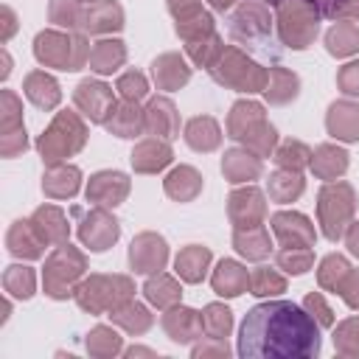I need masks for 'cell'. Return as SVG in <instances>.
Masks as SVG:
<instances>
[{"instance_id": "7a4b0ae2", "label": "cell", "mask_w": 359, "mask_h": 359, "mask_svg": "<svg viewBox=\"0 0 359 359\" xmlns=\"http://www.w3.org/2000/svg\"><path fill=\"white\" fill-rule=\"evenodd\" d=\"M84 42H70L67 36L59 34H39L36 36V59L48 65H59L62 70H79L84 62Z\"/></svg>"}, {"instance_id": "6da1fadb", "label": "cell", "mask_w": 359, "mask_h": 359, "mask_svg": "<svg viewBox=\"0 0 359 359\" xmlns=\"http://www.w3.org/2000/svg\"><path fill=\"white\" fill-rule=\"evenodd\" d=\"M238 353L250 359H309L320 353V331L314 317L289 300L258 303L241 323Z\"/></svg>"}, {"instance_id": "cb8c5ba5", "label": "cell", "mask_w": 359, "mask_h": 359, "mask_svg": "<svg viewBox=\"0 0 359 359\" xmlns=\"http://www.w3.org/2000/svg\"><path fill=\"white\" fill-rule=\"evenodd\" d=\"M126 50H123V42H98L95 50L90 53V67L98 70V73H112L121 62H123Z\"/></svg>"}, {"instance_id": "4dcf8cb0", "label": "cell", "mask_w": 359, "mask_h": 359, "mask_svg": "<svg viewBox=\"0 0 359 359\" xmlns=\"http://www.w3.org/2000/svg\"><path fill=\"white\" fill-rule=\"evenodd\" d=\"M250 286H252V294H258V297H264V294H278V292H283V278L275 275V269L261 266V269H255V272L250 275Z\"/></svg>"}, {"instance_id": "9a60e30c", "label": "cell", "mask_w": 359, "mask_h": 359, "mask_svg": "<svg viewBox=\"0 0 359 359\" xmlns=\"http://www.w3.org/2000/svg\"><path fill=\"white\" fill-rule=\"evenodd\" d=\"M185 140H188V146L196 149V151H210V149L219 146L222 135H219L216 121L205 115V118H194V121H188V126H185Z\"/></svg>"}, {"instance_id": "7bdbcfd3", "label": "cell", "mask_w": 359, "mask_h": 359, "mask_svg": "<svg viewBox=\"0 0 359 359\" xmlns=\"http://www.w3.org/2000/svg\"><path fill=\"white\" fill-rule=\"evenodd\" d=\"M210 3H213V8H219V11H227L236 0H210Z\"/></svg>"}, {"instance_id": "7402d4cb", "label": "cell", "mask_w": 359, "mask_h": 359, "mask_svg": "<svg viewBox=\"0 0 359 359\" xmlns=\"http://www.w3.org/2000/svg\"><path fill=\"white\" fill-rule=\"evenodd\" d=\"M143 126V115L140 109L135 107V101H126L118 112H112V118L107 121V129L115 132L118 137H135L137 129Z\"/></svg>"}, {"instance_id": "f35d334b", "label": "cell", "mask_w": 359, "mask_h": 359, "mask_svg": "<svg viewBox=\"0 0 359 359\" xmlns=\"http://www.w3.org/2000/svg\"><path fill=\"white\" fill-rule=\"evenodd\" d=\"M339 87H342V93H348V95H359V62L345 65V67L339 70Z\"/></svg>"}, {"instance_id": "f1b7e54d", "label": "cell", "mask_w": 359, "mask_h": 359, "mask_svg": "<svg viewBox=\"0 0 359 359\" xmlns=\"http://www.w3.org/2000/svg\"><path fill=\"white\" fill-rule=\"evenodd\" d=\"M230 325H233V317H230V311L224 306L210 303L205 309V314H202V331H208V339H224L227 331H230Z\"/></svg>"}, {"instance_id": "ba28073f", "label": "cell", "mask_w": 359, "mask_h": 359, "mask_svg": "<svg viewBox=\"0 0 359 359\" xmlns=\"http://www.w3.org/2000/svg\"><path fill=\"white\" fill-rule=\"evenodd\" d=\"M129 191V180L121 171H101L93 177L87 196L95 199L98 205H118Z\"/></svg>"}, {"instance_id": "e575fe53", "label": "cell", "mask_w": 359, "mask_h": 359, "mask_svg": "<svg viewBox=\"0 0 359 359\" xmlns=\"http://www.w3.org/2000/svg\"><path fill=\"white\" fill-rule=\"evenodd\" d=\"M278 163L283 165V168H300V165H306L309 163V149L300 143V140H286L283 146H280V151H278Z\"/></svg>"}, {"instance_id": "2e32d148", "label": "cell", "mask_w": 359, "mask_h": 359, "mask_svg": "<svg viewBox=\"0 0 359 359\" xmlns=\"http://www.w3.org/2000/svg\"><path fill=\"white\" fill-rule=\"evenodd\" d=\"M222 171L230 177V182H244V180H255L261 174V160L247 154V151H227L222 160Z\"/></svg>"}, {"instance_id": "74e56055", "label": "cell", "mask_w": 359, "mask_h": 359, "mask_svg": "<svg viewBox=\"0 0 359 359\" xmlns=\"http://www.w3.org/2000/svg\"><path fill=\"white\" fill-rule=\"evenodd\" d=\"M351 272V266H348V261L342 258V255H328L325 261H323V266H320V286H325L328 289V280H331V275H337L339 278V283H342V278ZM339 289V286H337Z\"/></svg>"}, {"instance_id": "d590c367", "label": "cell", "mask_w": 359, "mask_h": 359, "mask_svg": "<svg viewBox=\"0 0 359 359\" xmlns=\"http://www.w3.org/2000/svg\"><path fill=\"white\" fill-rule=\"evenodd\" d=\"M87 348H90L93 353H98V351L115 353V351L121 348V342H118V334H115L112 328H104V325H98V328L90 334V339H87Z\"/></svg>"}, {"instance_id": "484cf974", "label": "cell", "mask_w": 359, "mask_h": 359, "mask_svg": "<svg viewBox=\"0 0 359 359\" xmlns=\"http://www.w3.org/2000/svg\"><path fill=\"white\" fill-rule=\"evenodd\" d=\"M112 320L118 325H123L126 331H132V334H140L151 325V314L140 303H123V306L112 309Z\"/></svg>"}, {"instance_id": "7c38bea8", "label": "cell", "mask_w": 359, "mask_h": 359, "mask_svg": "<svg viewBox=\"0 0 359 359\" xmlns=\"http://www.w3.org/2000/svg\"><path fill=\"white\" fill-rule=\"evenodd\" d=\"M250 286V272L238 266L236 261H222L216 275H213V289L224 297H236Z\"/></svg>"}, {"instance_id": "ab89813d", "label": "cell", "mask_w": 359, "mask_h": 359, "mask_svg": "<svg viewBox=\"0 0 359 359\" xmlns=\"http://www.w3.org/2000/svg\"><path fill=\"white\" fill-rule=\"evenodd\" d=\"M306 309L311 311V317L317 314V323H320V325H331V323H334V314H331V309L323 303L320 294H309V297H306Z\"/></svg>"}, {"instance_id": "f546056e", "label": "cell", "mask_w": 359, "mask_h": 359, "mask_svg": "<svg viewBox=\"0 0 359 359\" xmlns=\"http://www.w3.org/2000/svg\"><path fill=\"white\" fill-rule=\"evenodd\" d=\"M303 191V180L297 177V174H292V171H278L272 180H269V194L278 199V202H289V199H294L297 194Z\"/></svg>"}, {"instance_id": "277c9868", "label": "cell", "mask_w": 359, "mask_h": 359, "mask_svg": "<svg viewBox=\"0 0 359 359\" xmlns=\"http://www.w3.org/2000/svg\"><path fill=\"white\" fill-rule=\"evenodd\" d=\"M165 255H168L165 241H163L160 236H154V233H143V236H137V238L132 241V250H129V264H132V269H135V272L146 275V272L163 269Z\"/></svg>"}, {"instance_id": "ffe728a7", "label": "cell", "mask_w": 359, "mask_h": 359, "mask_svg": "<svg viewBox=\"0 0 359 359\" xmlns=\"http://www.w3.org/2000/svg\"><path fill=\"white\" fill-rule=\"evenodd\" d=\"M171 160V149L157 140H146L132 151V165L137 171H157Z\"/></svg>"}, {"instance_id": "52a82bcc", "label": "cell", "mask_w": 359, "mask_h": 359, "mask_svg": "<svg viewBox=\"0 0 359 359\" xmlns=\"http://www.w3.org/2000/svg\"><path fill=\"white\" fill-rule=\"evenodd\" d=\"M76 104L84 109V115H90V121H104V115L115 109L109 87L98 81H81L76 90Z\"/></svg>"}, {"instance_id": "5bb4252c", "label": "cell", "mask_w": 359, "mask_h": 359, "mask_svg": "<svg viewBox=\"0 0 359 359\" xmlns=\"http://www.w3.org/2000/svg\"><path fill=\"white\" fill-rule=\"evenodd\" d=\"M191 76V67L177 56V53H165L154 62V81L165 90H174L180 84H185Z\"/></svg>"}, {"instance_id": "d4e9b609", "label": "cell", "mask_w": 359, "mask_h": 359, "mask_svg": "<svg viewBox=\"0 0 359 359\" xmlns=\"http://www.w3.org/2000/svg\"><path fill=\"white\" fill-rule=\"evenodd\" d=\"M311 165H314V171L320 177L328 180V177H337V174H342L348 168V154L342 149H337V146H320Z\"/></svg>"}, {"instance_id": "8992f818", "label": "cell", "mask_w": 359, "mask_h": 359, "mask_svg": "<svg viewBox=\"0 0 359 359\" xmlns=\"http://www.w3.org/2000/svg\"><path fill=\"white\" fill-rule=\"evenodd\" d=\"M115 238H118V222H115L112 216H107L104 210H93V213L87 216V222L81 224V241H84L93 252L107 250Z\"/></svg>"}, {"instance_id": "60d3db41", "label": "cell", "mask_w": 359, "mask_h": 359, "mask_svg": "<svg viewBox=\"0 0 359 359\" xmlns=\"http://www.w3.org/2000/svg\"><path fill=\"white\" fill-rule=\"evenodd\" d=\"M339 292L351 309H359V272H348L345 283H339Z\"/></svg>"}, {"instance_id": "d6a6232c", "label": "cell", "mask_w": 359, "mask_h": 359, "mask_svg": "<svg viewBox=\"0 0 359 359\" xmlns=\"http://www.w3.org/2000/svg\"><path fill=\"white\" fill-rule=\"evenodd\" d=\"M334 345L342 353H359V317L345 320L337 331H334Z\"/></svg>"}, {"instance_id": "603a6c76", "label": "cell", "mask_w": 359, "mask_h": 359, "mask_svg": "<svg viewBox=\"0 0 359 359\" xmlns=\"http://www.w3.org/2000/svg\"><path fill=\"white\" fill-rule=\"evenodd\" d=\"M25 93H28V98H31L36 107H45V109L59 101V87H56V81H53L50 76H45V73H31L28 81H25Z\"/></svg>"}, {"instance_id": "5b68a950", "label": "cell", "mask_w": 359, "mask_h": 359, "mask_svg": "<svg viewBox=\"0 0 359 359\" xmlns=\"http://www.w3.org/2000/svg\"><path fill=\"white\" fill-rule=\"evenodd\" d=\"M272 230L286 247H309L314 241V230H311L309 219L300 213H275Z\"/></svg>"}, {"instance_id": "44dd1931", "label": "cell", "mask_w": 359, "mask_h": 359, "mask_svg": "<svg viewBox=\"0 0 359 359\" xmlns=\"http://www.w3.org/2000/svg\"><path fill=\"white\" fill-rule=\"evenodd\" d=\"M236 250L247 258H266L272 252V244H269V236L266 230H261L258 224L255 227H238L236 230Z\"/></svg>"}, {"instance_id": "1f68e13d", "label": "cell", "mask_w": 359, "mask_h": 359, "mask_svg": "<svg viewBox=\"0 0 359 359\" xmlns=\"http://www.w3.org/2000/svg\"><path fill=\"white\" fill-rule=\"evenodd\" d=\"M278 264H280L286 272L300 275V272L309 269V264H311V252H309L306 247H286V250L278 252Z\"/></svg>"}, {"instance_id": "d6986e66", "label": "cell", "mask_w": 359, "mask_h": 359, "mask_svg": "<svg viewBox=\"0 0 359 359\" xmlns=\"http://www.w3.org/2000/svg\"><path fill=\"white\" fill-rule=\"evenodd\" d=\"M87 31H109V28H121L123 25V11L118 3L112 0H104V3H95L90 8V14L84 17L81 22Z\"/></svg>"}, {"instance_id": "9c48e42d", "label": "cell", "mask_w": 359, "mask_h": 359, "mask_svg": "<svg viewBox=\"0 0 359 359\" xmlns=\"http://www.w3.org/2000/svg\"><path fill=\"white\" fill-rule=\"evenodd\" d=\"M266 123L264 121V109L258 104H250V101H238L230 112V121H227V129H230V137L236 140H250L255 132V126Z\"/></svg>"}, {"instance_id": "4316f807", "label": "cell", "mask_w": 359, "mask_h": 359, "mask_svg": "<svg viewBox=\"0 0 359 359\" xmlns=\"http://www.w3.org/2000/svg\"><path fill=\"white\" fill-rule=\"evenodd\" d=\"M325 42H328V50L334 56H348V53H353L359 48V31L351 22H339V25H334L328 31Z\"/></svg>"}, {"instance_id": "8d00e7d4", "label": "cell", "mask_w": 359, "mask_h": 359, "mask_svg": "<svg viewBox=\"0 0 359 359\" xmlns=\"http://www.w3.org/2000/svg\"><path fill=\"white\" fill-rule=\"evenodd\" d=\"M118 90H121V95L126 98V101H140L143 95H146V79L140 76V73H135V70H129V73H123L121 76V81H118Z\"/></svg>"}, {"instance_id": "ac0fdd59", "label": "cell", "mask_w": 359, "mask_h": 359, "mask_svg": "<svg viewBox=\"0 0 359 359\" xmlns=\"http://www.w3.org/2000/svg\"><path fill=\"white\" fill-rule=\"evenodd\" d=\"M199 188H202V177L194 168H188V165L174 168L168 174V180H165V194L174 196V199H180V202L194 199L199 194Z\"/></svg>"}, {"instance_id": "83f0119b", "label": "cell", "mask_w": 359, "mask_h": 359, "mask_svg": "<svg viewBox=\"0 0 359 359\" xmlns=\"http://www.w3.org/2000/svg\"><path fill=\"white\" fill-rule=\"evenodd\" d=\"M146 297L154 303V306H160V309H165V306H174L177 300H180V286L168 278V275H157V278H151L149 283H146Z\"/></svg>"}, {"instance_id": "30bf717a", "label": "cell", "mask_w": 359, "mask_h": 359, "mask_svg": "<svg viewBox=\"0 0 359 359\" xmlns=\"http://www.w3.org/2000/svg\"><path fill=\"white\" fill-rule=\"evenodd\" d=\"M328 132L342 140H359V107L339 101L328 109Z\"/></svg>"}, {"instance_id": "8fae6325", "label": "cell", "mask_w": 359, "mask_h": 359, "mask_svg": "<svg viewBox=\"0 0 359 359\" xmlns=\"http://www.w3.org/2000/svg\"><path fill=\"white\" fill-rule=\"evenodd\" d=\"M163 325L174 342H191L202 331V317L191 309H174L163 317Z\"/></svg>"}, {"instance_id": "836d02e7", "label": "cell", "mask_w": 359, "mask_h": 359, "mask_svg": "<svg viewBox=\"0 0 359 359\" xmlns=\"http://www.w3.org/2000/svg\"><path fill=\"white\" fill-rule=\"evenodd\" d=\"M56 180H59V188H56L50 180L42 182V188H45L50 196H73V194H76V188H79V171H76L73 165L59 168V171H56Z\"/></svg>"}, {"instance_id": "4fadbf2b", "label": "cell", "mask_w": 359, "mask_h": 359, "mask_svg": "<svg viewBox=\"0 0 359 359\" xmlns=\"http://www.w3.org/2000/svg\"><path fill=\"white\" fill-rule=\"evenodd\" d=\"M146 129L163 137H174L177 132V112L168 98H154L146 109Z\"/></svg>"}, {"instance_id": "3957f363", "label": "cell", "mask_w": 359, "mask_h": 359, "mask_svg": "<svg viewBox=\"0 0 359 359\" xmlns=\"http://www.w3.org/2000/svg\"><path fill=\"white\" fill-rule=\"evenodd\" d=\"M342 188H345V182H337V185H325L320 194V219H323V230L331 241H337L345 233V222L353 210V194L348 199H342V205H337Z\"/></svg>"}, {"instance_id": "b9f144b4", "label": "cell", "mask_w": 359, "mask_h": 359, "mask_svg": "<svg viewBox=\"0 0 359 359\" xmlns=\"http://www.w3.org/2000/svg\"><path fill=\"white\" fill-rule=\"evenodd\" d=\"M348 247H351V252L353 255H359V222L351 227V233H348Z\"/></svg>"}, {"instance_id": "e0dca14e", "label": "cell", "mask_w": 359, "mask_h": 359, "mask_svg": "<svg viewBox=\"0 0 359 359\" xmlns=\"http://www.w3.org/2000/svg\"><path fill=\"white\" fill-rule=\"evenodd\" d=\"M208 261H210V252L199 244H191L185 247L180 255H177V272L180 278H185L188 283H199L205 278V269H208Z\"/></svg>"}]
</instances>
